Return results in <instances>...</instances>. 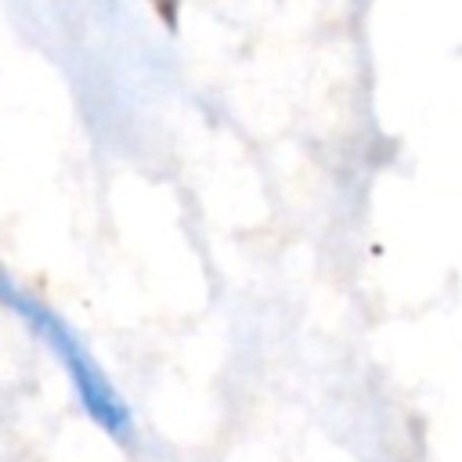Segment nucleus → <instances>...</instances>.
I'll list each match as a JSON object with an SVG mask.
<instances>
[{"instance_id": "f257e3e1", "label": "nucleus", "mask_w": 462, "mask_h": 462, "mask_svg": "<svg viewBox=\"0 0 462 462\" xmlns=\"http://www.w3.org/2000/svg\"><path fill=\"white\" fill-rule=\"evenodd\" d=\"M148 4H152L155 18H159L166 29H177V22H180V0H148Z\"/></svg>"}]
</instances>
